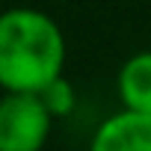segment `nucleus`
<instances>
[{"label": "nucleus", "mask_w": 151, "mask_h": 151, "mask_svg": "<svg viewBox=\"0 0 151 151\" xmlns=\"http://www.w3.org/2000/svg\"><path fill=\"white\" fill-rule=\"evenodd\" d=\"M65 36L42 9L15 6L0 12V89L42 95L62 77Z\"/></svg>", "instance_id": "nucleus-1"}, {"label": "nucleus", "mask_w": 151, "mask_h": 151, "mask_svg": "<svg viewBox=\"0 0 151 151\" xmlns=\"http://www.w3.org/2000/svg\"><path fill=\"white\" fill-rule=\"evenodd\" d=\"M53 113L42 95L3 92L0 98V151H42L50 139Z\"/></svg>", "instance_id": "nucleus-2"}, {"label": "nucleus", "mask_w": 151, "mask_h": 151, "mask_svg": "<svg viewBox=\"0 0 151 151\" xmlns=\"http://www.w3.org/2000/svg\"><path fill=\"white\" fill-rule=\"evenodd\" d=\"M89 151H151V116L122 110L104 119L89 142Z\"/></svg>", "instance_id": "nucleus-3"}, {"label": "nucleus", "mask_w": 151, "mask_h": 151, "mask_svg": "<svg viewBox=\"0 0 151 151\" xmlns=\"http://www.w3.org/2000/svg\"><path fill=\"white\" fill-rule=\"evenodd\" d=\"M119 101L127 113L151 116V50H139L119 68Z\"/></svg>", "instance_id": "nucleus-4"}, {"label": "nucleus", "mask_w": 151, "mask_h": 151, "mask_svg": "<svg viewBox=\"0 0 151 151\" xmlns=\"http://www.w3.org/2000/svg\"><path fill=\"white\" fill-rule=\"evenodd\" d=\"M42 101H45V107L53 113V119H56V116H68V113L74 110V104H77L74 89H71V83H68L65 77H59L56 83H50V86L42 92Z\"/></svg>", "instance_id": "nucleus-5"}]
</instances>
